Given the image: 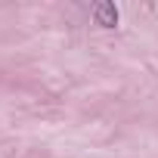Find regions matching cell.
Returning a JSON list of instances; mask_svg holds the SVG:
<instances>
[{
    "label": "cell",
    "instance_id": "1",
    "mask_svg": "<svg viewBox=\"0 0 158 158\" xmlns=\"http://www.w3.org/2000/svg\"><path fill=\"white\" fill-rule=\"evenodd\" d=\"M93 16H96V25H102V28H115L118 25V10H115V3H109V0L93 3Z\"/></svg>",
    "mask_w": 158,
    "mask_h": 158
}]
</instances>
